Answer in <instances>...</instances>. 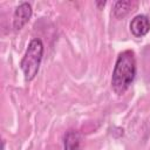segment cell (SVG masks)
<instances>
[{
  "label": "cell",
  "mask_w": 150,
  "mask_h": 150,
  "mask_svg": "<svg viewBox=\"0 0 150 150\" xmlns=\"http://www.w3.org/2000/svg\"><path fill=\"white\" fill-rule=\"evenodd\" d=\"M136 57L131 49L121 52L111 75V88L117 95L124 94L136 77Z\"/></svg>",
  "instance_id": "1"
},
{
  "label": "cell",
  "mask_w": 150,
  "mask_h": 150,
  "mask_svg": "<svg viewBox=\"0 0 150 150\" xmlns=\"http://www.w3.org/2000/svg\"><path fill=\"white\" fill-rule=\"evenodd\" d=\"M43 50L45 47L40 39H33L29 41L26 53L20 61V68L26 81H32L36 76L42 61Z\"/></svg>",
  "instance_id": "2"
},
{
  "label": "cell",
  "mask_w": 150,
  "mask_h": 150,
  "mask_svg": "<svg viewBox=\"0 0 150 150\" xmlns=\"http://www.w3.org/2000/svg\"><path fill=\"white\" fill-rule=\"evenodd\" d=\"M32 16V6L28 2H21L14 11L13 15V28L14 30H20Z\"/></svg>",
  "instance_id": "3"
},
{
  "label": "cell",
  "mask_w": 150,
  "mask_h": 150,
  "mask_svg": "<svg viewBox=\"0 0 150 150\" xmlns=\"http://www.w3.org/2000/svg\"><path fill=\"white\" fill-rule=\"evenodd\" d=\"M130 32L135 38H143L150 32V19L144 14L136 15L130 22Z\"/></svg>",
  "instance_id": "4"
},
{
  "label": "cell",
  "mask_w": 150,
  "mask_h": 150,
  "mask_svg": "<svg viewBox=\"0 0 150 150\" xmlns=\"http://www.w3.org/2000/svg\"><path fill=\"white\" fill-rule=\"evenodd\" d=\"M63 150H82L81 135L76 130H68L63 137Z\"/></svg>",
  "instance_id": "5"
},
{
  "label": "cell",
  "mask_w": 150,
  "mask_h": 150,
  "mask_svg": "<svg viewBox=\"0 0 150 150\" xmlns=\"http://www.w3.org/2000/svg\"><path fill=\"white\" fill-rule=\"evenodd\" d=\"M137 7V2L136 1H117L114 5V9H112V14L116 19H123L125 18L129 13L134 12Z\"/></svg>",
  "instance_id": "6"
},
{
  "label": "cell",
  "mask_w": 150,
  "mask_h": 150,
  "mask_svg": "<svg viewBox=\"0 0 150 150\" xmlns=\"http://www.w3.org/2000/svg\"><path fill=\"white\" fill-rule=\"evenodd\" d=\"M96 5H97L98 7H101V6H104V5H105V1H97V2H96Z\"/></svg>",
  "instance_id": "7"
}]
</instances>
